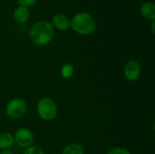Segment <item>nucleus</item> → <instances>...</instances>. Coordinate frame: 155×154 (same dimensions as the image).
<instances>
[{
	"instance_id": "obj_1",
	"label": "nucleus",
	"mask_w": 155,
	"mask_h": 154,
	"mask_svg": "<svg viewBox=\"0 0 155 154\" xmlns=\"http://www.w3.org/2000/svg\"><path fill=\"white\" fill-rule=\"evenodd\" d=\"M30 41L37 45L44 46L51 43L54 36V28L52 23L48 21H38L33 25L29 30Z\"/></svg>"
},
{
	"instance_id": "obj_2",
	"label": "nucleus",
	"mask_w": 155,
	"mask_h": 154,
	"mask_svg": "<svg viewBox=\"0 0 155 154\" xmlns=\"http://www.w3.org/2000/svg\"><path fill=\"white\" fill-rule=\"evenodd\" d=\"M71 28L81 35H89L95 31L96 21L87 12H79L71 19Z\"/></svg>"
},
{
	"instance_id": "obj_3",
	"label": "nucleus",
	"mask_w": 155,
	"mask_h": 154,
	"mask_svg": "<svg viewBox=\"0 0 155 154\" xmlns=\"http://www.w3.org/2000/svg\"><path fill=\"white\" fill-rule=\"evenodd\" d=\"M36 112L38 116L46 122L55 119L58 113V109L55 102L50 97L41 98L36 104Z\"/></svg>"
},
{
	"instance_id": "obj_4",
	"label": "nucleus",
	"mask_w": 155,
	"mask_h": 154,
	"mask_svg": "<svg viewBox=\"0 0 155 154\" xmlns=\"http://www.w3.org/2000/svg\"><path fill=\"white\" fill-rule=\"evenodd\" d=\"M28 109L26 102L22 98L10 100L5 106V113L10 119L17 120L25 116Z\"/></svg>"
},
{
	"instance_id": "obj_5",
	"label": "nucleus",
	"mask_w": 155,
	"mask_h": 154,
	"mask_svg": "<svg viewBox=\"0 0 155 154\" xmlns=\"http://www.w3.org/2000/svg\"><path fill=\"white\" fill-rule=\"evenodd\" d=\"M15 143L17 144L20 148L26 149L33 145L35 141V136L33 132L28 128H19L15 131L14 134Z\"/></svg>"
},
{
	"instance_id": "obj_6",
	"label": "nucleus",
	"mask_w": 155,
	"mask_h": 154,
	"mask_svg": "<svg viewBox=\"0 0 155 154\" xmlns=\"http://www.w3.org/2000/svg\"><path fill=\"white\" fill-rule=\"evenodd\" d=\"M124 75L130 82L137 81L142 74V66L136 60H129L124 65Z\"/></svg>"
},
{
	"instance_id": "obj_7",
	"label": "nucleus",
	"mask_w": 155,
	"mask_h": 154,
	"mask_svg": "<svg viewBox=\"0 0 155 154\" xmlns=\"http://www.w3.org/2000/svg\"><path fill=\"white\" fill-rule=\"evenodd\" d=\"M52 25L54 28L60 31H66L71 27V19L63 13L55 14L52 18Z\"/></svg>"
},
{
	"instance_id": "obj_8",
	"label": "nucleus",
	"mask_w": 155,
	"mask_h": 154,
	"mask_svg": "<svg viewBox=\"0 0 155 154\" xmlns=\"http://www.w3.org/2000/svg\"><path fill=\"white\" fill-rule=\"evenodd\" d=\"M13 16H14V19H15V22H17L19 24H24V23H26L29 20V18H30V11H29L28 7L19 5L15 9Z\"/></svg>"
},
{
	"instance_id": "obj_9",
	"label": "nucleus",
	"mask_w": 155,
	"mask_h": 154,
	"mask_svg": "<svg viewBox=\"0 0 155 154\" xmlns=\"http://www.w3.org/2000/svg\"><path fill=\"white\" fill-rule=\"evenodd\" d=\"M140 12L142 15L150 20V21H154L155 20V5L152 1H146L144 2L140 8Z\"/></svg>"
},
{
	"instance_id": "obj_10",
	"label": "nucleus",
	"mask_w": 155,
	"mask_h": 154,
	"mask_svg": "<svg viewBox=\"0 0 155 154\" xmlns=\"http://www.w3.org/2000/svg\"><path fill=\"white\" fill-rule=\"evenodd\" d=\"M15 143L14 135L10 133L5 132L0 133V149L9 150Z\"/></svg>"
},
{
	"instance_id": "obj_11",
	"label": "nucleus",
	"mask_w": 155,
	"mask_h": 154,
	"mask_svg": "<svg viewBox=\"0 0 155 154\" xmlns=\"http://www.w3.org/2000/svg\"><path fill=\"white\" fill-rule=\"evenodd\" d=\"M62 154H84V150L80 143H72L64 148Z\"/></svg>"
},
{
	"instance_id": "obj_12",
	"label": "nucleus",
	"mask_w": 155,
	"mask_h": 154,
	"mask_svg": "<svg viewBox=\"0 0 155 154\" xmlns=\"http://www.w3.org/2000/svg\"><path fill=\"white\" fill-rule=\"evenodd\" d=\"M74 67L70 63L64 64L61 68V75L63 78L69 79L74 75Z\"/></svg>"
},
{
	"instance_id": "obj_13",
	"label": "nucleus",
	"mask_w": 155,
	"mask_h": 154,
	"mask_svg": "<svg viewBox=\"0 0 155 154\" xmlns=\"http://www.w3.org/2000/svg\"><path fill=\"white\" fill-rule=\"evenodd\" d=\"M23 154H45V152H44L41 148L37 147V146H33V145H32L31 147L25 149V151H24Z\"/></svg>"
},
{
	"instance_id": "obj_14",
	"label": "nucleus",
	"mask_w": 155,
	"mask_h": 154,
	"mask_svg": "<svg viewBox=\"0 0 155 154\" xmlns=\"http://www.w3.org/2000/svg\"><path fill=\"white\" fill-rule=\"evenodd\" d=\"M106 154H132L127 149L124 147H114L110 149Z\"/></svg>"
},
{
	"instance_id": "obj_15",
	"label": "nucleus",
	"mask_w": 155,
	"mask_h": 154,
	"mask_svg": "<svg viewBox=\"0 0 155 154\" xmlns=\"http://www.w3.org/2000/svg\"><path fill=\"white\" fill-rule=\"evenodd\" d=\"M20 5L25 6V7H29L33 5H35L36 3L37 0H16Z\"/></svg>"
},
{
	"instance_id": "obj_16",
	"label": "nucleus",
	"mask_w": 155,
	"mask_h": 154,
	"mask_svg": "<svg viewBox=\"0 0 155 154\" xmlns=\"http://www.w3.org/2000/svg\"><path fill=\"white\" fill-rule=\"evenodd\" d=\"M0 154H14V152L10 150H4L2 151V152H0Z\"/></svg>"
},
{
	"instance_id": "obj_17",
	"label": "nucleus",
	"mask_w": 155,
	"mask_h": 154,
	"mask_svg": "<svg viewBox=\"0 0 155 154\" xmlns=\"http://www.w3.org/2000/svg\"><path fill=\"white\" fill-rule=\"evenodd\" d=\"M154 21H152V31H153V33H154Z\"/></svg>"
}]
</instances>
